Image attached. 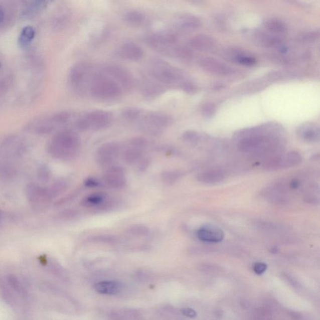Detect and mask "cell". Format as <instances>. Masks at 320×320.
Masks as SVG:
<instances>
[{
  "label": "cell",
  "instance_id": "40",
  "mask_svg": "<svg viewBox=\"0 0 320 320\" xmlns=\"http://www.w3.org/2000/svg\"><path fill=\"white\" fill-rule=\"evenodd\" d=\"M216 107L214 104L211 102H206L200 107V112L205 118H212L216 113Z\"/></svg>",
  "mask_w": 320,
  "mask_h": 320
},
{
  "label": "cell",
  "instance_id": "15",
  "mask_svg": "<svg viewBox=\"0 0 320 320\" xmlns=\"http://www.w3.org/2000/svg\"><path fill=\"white\" fill-rule=\"evenodd\" d=\"M197 237L203 242L220 243L224 239V232L220 228L212 225H206L197 232Z\"/></svg>",
  "mask_w": 320,
  "mask_h": 320
},
{
  "label": "cell",
  "instance_id": "20",
  "mask_svg": "<svg viewBox=\"0 0 320 320\" xmlns=\"http://www.w3.org/2000/svg\"><path fill=\"white\" fill-rule=\"evenodd\" d=\"M175 24L180 29L186 30V31H193L199 29L202 25V22L199 18L195 15L183 14L179 15L175 19Z\"/></svg>",
  "mask_w": 320,
  "mask_h": 320
},
{
  "label": "cell",
  "instance_id": "14",
  "mask_svg": "<svg viewBox=\"0 0 320 320\" xmlns=\"http://www.w3.org/2000/svg\"><path fill=\"white\" fill-rule=\"evenodd\" d=\"M104 181L111 189H122L126 184L125 172L121 167H111L104 175Z\"/></svg>",
  "mask_w": 320,
  "mask_h": 320
},
{
  "label": "cell",
  "instance_id": "46",
  "mask_svg": "<svg viewBox=\"0 0 320 320\" xmlns=\"http://www.w3.org/2000/svg\"><path fill=\"white\" fill-rule=\"evenodd\" d=\"M319 32H308L305 33L303 35H302L301 40L304 42H314L319 38Z\"/></svg>",
  "mask_w": 320,
  "mask_h": 320
},
{
  "label": "cell",
  "instance_id": "24",
  "mask_svg": "<svg viewBox=\"0 0 320 320\" xmlns=\"http://www.w3.org/2000/svg\"><path fill=\"white\" fill-rule=\"evenodd\" d=\"M224 173L219 170H208L198 175L197 180L202 184L215 185L220 184L224 180Z\"/></svg>",
  "mask_w": 320,
  "mask_h": 320
},
{
  "label": "cell",
  "instance_id": "10",
  "mask_svg": "<svg viewBox=\"0 0 320 320\" xmlns=\"http://www.w3.org/2000/svg\"><path fill=\"white\" fill-rule=\"evenodd\" d=\"M84 118L87 123L89 129L101 130L108 128L112 123L113 114L108 111L98 110L91 111Z\"/></svg>",
  "mask_w": 320,
  "mask_h": 320
},
{
  "label": "cell",
  "instance_id": "18",
  "mask_svg": "<svg viewBox=\"0 0 320 320\" xmlns=\"http://www.w3.org/2000/svg\"><path fill=\"white\" fill-rule=\"evenodd\" d=\"M143 120L159 130L171 125L173 122L171 116L162 111H156L146 112Z\"/></svg>",
  "mask_w": 320,
  "mask_h": 320
},
{
  "label": "cell",
  "instance_id": "22",
  "mask_svg": "<svg viewBox=\"0 0 320 320\" xmlns=\"http://www.w3.org/2000/svg\"><path fill=\"white\" fill-rule=\"evenodd\" d=\"M94 288L98 293L106 295H115L120 293L123 285L118 281H104L95 284Z\"/></svg>",
  "mask_w": 320,
  "mask_h": 320
},
{
  "label": "cell",
  "instance_id": "25",
  "mask_svg": "<svg viewBox=\"0 0 320 320\" xmlns=\"http://www.w3.org/2000/svg\"><path fill=\"white\" fill-rule=\"evenodd\" d=\"M107 195L103 192L93 193L84 198L81 201V205L86 208H101L105 207Z\"/></svg>",
  "mask_w": 320,
  "mask_h": 320
},
{
  "label": "cell",
  "instance_id": "38",
  "mask_svg": "<svg viewBox=\"0 0 320 320\" xmlns=\"http://www.w3.org/2000/svg\"><path fill=\"white\" fill-rule=\"evenodd\" d=\"M182 138L186 143L190 144H197L201 140V135L197 131H187L182 134Z\"/></svg>",
  "mask_w": 320,
  "mask_h": 320
},
{
  "label": "cell",
  "instance_id": "49",
  "mask_svg": "<svg viewBox=\"0 0 320 320\" xmlns=\"http://www.w3.org/2000/svg\"><path fill=\"white\" fill-rule=\"evenodd\" d=\"M181 313L184 315L189 317V318H195L197 316L196 311L194 309L189 308L182 309Z\"/></svg>",
  "mask_w": 320,
  "mask_h": 320
},
{
  "label": "cell",
  "instance_id": "37",
  "mask_svg": "<svg viewBox=\"0 0 320 320\" xmlns=\"http://www.w3.org/2000/svg\"><path fill=\"white\" fill-rule=\"evenodd\" d=\"M88 240L91 241V242L111 244V245H113V244H115L117 242L118 238L113 235H100L90 237Z\"/></svg>",
  "mask_w": 320,
  "mask_h": 320
},
{
  "label": "cell",
  "instance_id": "5",
  "mask_svg": "<svg viewBox=\"0 0 320 320\" xmlns=\"http://www.w3.org/2000/svg\"><path fill=\"white\" fill-rule=\"evenodd\" d=\"M92 74V67L86 62L75 63L71 68L68 80L71 87L78 95H85L86 91H90Z\"/></svg>",
  "mask_w": 320,
  "mask_h": 320
},
{
  "label": "cell",
  "instance_id": "44",
  "mask_svg": "<svg viewBox=\"0 0 320 320\" xmlns=\"http://www.w3.org/2000/svg\"><path fill=\"white\" fill-rule=\"evenodd\" d=\"M77 212L72 210H67L63 211V212H60L59 214L57 215L58 219L62 220H70L75 218L77 216Z\"/></svg>",
  "mask_w": 320,
  "mask_h": 320
},
{
  "label": "cell",
  "instance_id": "28",
  "mask_svg": "<svg viewBox=\"0 0 320 320\" xmlns=\"http://www.w3.org/2000/svg\"><path fill=\"white\" fill-rule=\"evenodd\" d=\"M230 57L235 62L246 67H253L257 63L256 58L248 53L241 52L240 50H234L230 53Z\"/></svg>",
  "mask_w": 320,
  "mask_h": 320
},
{
  "label": "cell",
  "instance_id": "11",
  "mask_svg": "<svg viewBox=\"0 0 320 320\" xmlns=\"http://www.w3.org/2000/svg\"><path fill=\"white\" fill-rule=\"evenodd\" d=\"M120 146L115 142H108L101 145L96 153V161L101 166H108L118 158Z\"/></svg>",
  "mask_w": 320,
  "mask_h": 320
},
{
  "label": "cell",
  "instance_id": "9",
  "mask_svg": "<svg viewBox=\"0 0 320 320\" xmlns=\"http://www.w3.org/2000/svg\"><path fill=\"white\" fill-rule=\"evenodd\" d=\"M27 151L25 142L19 137L11 136L5 139L0 146V153L3 158H17L24 155Z\"/></svg>",
  "mask_w": 320,
  "mask_h": 320
},
{
  "label": "cell",
  "instance_id": "43",
  "mask_svg": "<svg viewBox=\"0 0 320 320\" xmlns=\"http://www.w3.org/2000/svg\"><path fill=\"white\" fill-rule=\"evenodd\" d=\"M180 88L185 93L189 94V95H194L196 93L197 91V86L195 84L192 82L191 81L187 80L183 84Z\"/></svg>",
  "mask_w": 320,
  "mask_h": 320
},
{
  "label": "cell",
  "instance_id": "1",
  "mask_svg": "<svg viewBox=\"0 0 320 320\" xmlns=\"http://www.w3.org/2000/svg\"><path fill=\"white\" fill-rule=\"evenodd\" d=\"M283 130L280 124L269 123L241 129L236 132L234 137L240 151L264 155L277 150Z\"/></svg>",
  "mask_w": 320,
  "mask_h": 320
},
{
  "label": "cell",
  "instance_id": "31",
  "mask_svg": "<svg viewBox=\"0 0 320 320\" xmlns=\"http://www.w3.org/2000/svg\"><path fill=\"white\" fill-rule=\"evenodd\" d=\"M145 113V111L140 108L127 107L122 111L121 115L126 120L138 121L144 117Z\"/></svg>",
  "mask_w": 320,
  "mask_h": 320
},
{
  "label": "cell",
  "instance_id": "13",
  "mask_svg": "<svg viewBox=\"0 0 320 320\" xmlns=\"http://www.w3.org/2000/svg\"><path fill=\"white\" fill-rule=\"evenodd\" d=\"M200 67L205 72L218 76H227L233 73V69L225 63L212 57L200 60Z\"/></svg>",
  "mask_w": 320,
  "mask_h": 320
},
{
  "label": "cell",
  "instance_id": "8",
  "mask_svg": "<svg viewBox=\"0 0 320 320\" xmlns=\"http://www.w3.org/2000/svg\"><path fill=\"white\" fill-rule=\"evenodd\" d=\"M104 73L115 81L120 86L122 90H131L133 87V75L128 69L121 65H108L104 69Z\"/></svg>",
  "mask_w": 320,
  "mask_h": 320
},
{
  "label": "cell",
  "instance_id": "45",
  "mask_svg": "<svg viewBox=\"0 0 320 320\" xmlns=\"http://www.w3.org/2000/svg\"><path fill=\"white\" fill-rule=\"evenodd\" d=\"M256 227L260 228L261 230L266 231V232H273V231L278 230V227H276L275 225L270 222L259 221L258 222L256 223Z\"/></svg>",
  "mask_w": 320,
  "mask_h": 320
},
{
  "label": "cell",
  "instance_id": "6",
  "mask_svg": "<svg viewBox=\"0 0 320 320\" xmlns=\"http://www.w3.org/2000/svg\"><path fill=\"white\" fill-rule=\"evenodd\" d=\"M147 43L162 54L176 55L179 47H176V35L169 31H162L149 35Z\"/></svg>",
  "mask_w": 320,
  "mask_h": 320
},
{
  "label": "cell",
  "instance_id": "52",
  "mask_svg": "<svg viewBox=\"0 0 320 320\" xmlns=\"http://www.w3.org/2000/svg\"><path fill=\"white\" fill-rule=\"evenodd\" d=\"M148 160L146 159L142 160L140 162V164H139V169H140L141 171H143L144 169H146L147 167H148Z\"/></svg>",
  "mask_w": 320,
  "mask_h": 320
},
{
  "label": "cell",
  "instance_id": "47",
  "mask_svg": "<svg viewBox=\"0 0 320 320\" xmlns=\"http://www.w3.org/2000/svg\"><path fill=\"white\" fill-rule=\"evenodd\" d=\"M267 269V265L265 263L261 262H257L254 264L253 266V270L254 272L257 275H261L263 274Z\"/></svg>",
  "mask_w": 320,
  "mask_h": 320
},
{
  "label": "cell",
  "instance_id": "42",
  "mask_svg": "<svg viewBox=\"0 0 320 320\" xmlns=\"http://www.w3.org/2000/svg\"><path fill=\"white\" fill-rule=\"evenodd\" d=\"M130 144L131 147H134V148H138L142 150L148 145V140L145 138H143V137H134V138L131 139Z\"/></svg>",
  "mask_w": 320,
  "mask_h": 320
},
{
  "label": "cell",
  "instance_id": "12",
  "mask_svg": "<svg viewBox=\"0 0 320 320\" xmlns=\"http://www.w3.org/2000/svg\"><path fill=\"white\" fill-rule=\"evenodd\" d=\"M58 124L56 123L53 114L39 116L27 124L26 129L31 133L46 134L52 133Z\"/></svg>",
  "mask_w": 320,
  "mask_h": 320
},
{
  "label": "cell",
  "instance_id": "16",
  "mask_svg": "<svg viewBox=\"0 0 320 320\" xmlns=\"http://www.w3.org/2000/svg\"><path fill=\"white\" fill-rule=\"evenodd\" d=\"M117 54L124 60L137 62L143 58L144 53L140 46L135 43L129 42L123 43L119 47Z\"/></svg>",
  "mask_w": 320,
  "mask_h": 320
},
{
  "label": "cell",
  "instance_id": "29",
  "mask_svg": "<svg viewBox=\"0 0 320 320\" xmlns=\"http://www.w3.org/2000/svg\"><path fill=\"white\" fill-rule=\"evenodd\" d=\"M124 20L129 25L139 26L145 22L146 16L138 10H131L124 14Z\"/></svg>",
  "mask_w": 320,
  "mask_h": 320
},
{
  "label": "cell",
  "instance_id": "19",
  "mask_svg": "<svg viewBox=\"0 0 320 320\" xmlns=\"http://www.w3.org/2000/svg\"><path fill=\"white\" fill-rule=\"evenodd\" d=\"M166 91L165 86L153 80H144L141 84L142 95L147 100H154L161 96Z\"/></svg>",
  "mask_w": 320,
  "mask_h": 320
},
{
  "label": "cell",
  "instance_id": "50",
  "mask_svg": "<svg viewBox=\"0 0 320 320\" xmlns=\"http://www.w3.org/2000/svg\"><path fill=\"white\" fill-rule=\"evenodd\" d=\"M6 20V11L5 8L0 5V28L4 26Z\"/></svg>",
  "mask_w": 320,
  "mask_h": 320
},
{
  "label": "cell",
  "instance_id": "2",
  "mask_svg": "<svg viewBox=\"0 0 320 320\" xmlns=\"http://www.w3.org/2000/svg\"><path fill=\"white\" fill-rule=\"evenodd\" d=\"M80 145V138L72 130L61 131L51 139L47 146V151L56 159L69 160L76 156Z\"/></svg>",
  "mask_w": 320,
  "mask_h": 320
},
{
  "label": "cell",
  "instance_id": "51",
  "mask_svg": "<svg viewBox=\"0 0 320 320\" xmlns=\"http://www.w3.org/2000/svg\"><path fill=\"white\" fill-rule=\"evenodd\" d=\"M299 186V182L298 181V180H296V179H294L293 180H291L290 184H289V187H290L291 189H298Z\"/></svg>",
  "mask_w": 320,
  "mask_h": 320
},
{
  "label": "cell",
  "instance_id": "54",
  "mask_svg": "<svg viewBox=\"0 0 320 320\" xmlns=\"http://www.w3.org/2000/svg\"><path fill=\"white\" fill-rule=\"evenodd\" d=\"M1 66H2L1 63H0V68H1Z\"/></svg>",
  "mask_w": 320,
  "mask_h": 320
},
{
  "label": "cell",
  "instance_id": "4",
  "mask_svg": "<svg viewBox=\"0 0 320 320\" xmlns=\"http://www.w3.org/2000/svg\"><path fill=\"white\" fill-rule=\"evenodd\" d=\"M90 93L98 100L113 101L120 97L122 89L115 81L105 73H96L91 80Z\"/></svg>",
  "mask_w": 320,
  "mask_h": 320
},
{
  "label": "cell",
  "instance_id": "41",
  "mask_svg": "<svg viewBox=\"0 0 320 320\" xmlns=\"http://www.w3.org/2000/svg\"><path fill=\"white\" fill-rule=\"evenodd\" d=\"M148 233V228L141 225H134L128 230V233L134 236L146 235Z\"/></svg>",
  "mask_w": 320,
  "mask_h": 320
},
{
  "label": "cell",
  "instance_id": "36",
  "mask_svg": "<svg viewBox=\"0 0 320 320\" xmlns=\"http://www.w3.org/2000/svg\"><path fill=\"white\" fill-rule=\"evenodd\" d=\"M70 17V12L68 10H64L63 11L60 12L54 20V26L56 29H63L67 24Z\"/></svg>",
  "mask_w": 320,
  "mask_h": 320
},
{
  "label": "cell",
  "instance_id": "53",
  "mask_svg": "<svg viewBox=\"0 0 320 320\" xmlns=\"http://www.w3.org/2000/svg\"><path fill=\"white\" fill-rule=\"evenodd\" d=\"M5 220V215L4 212L0 210V226H2Z\"/></svg>",
  "mask_w": 320,
  "mask_h": 320
},
{
  "label": "cell",
  "instance_id": "35",
  "mask_svg": "<svg viewBox=\"0 0 320 320\" xmlns=\"http://www.w3.org/2000/svg\"><path fill=\"white\" fill-rule=\"evenodd\" d=\"M183 177V173L179 170H167L162 173V179L165 184L172 185Z\"/></svg>",
  "mask_w": 320,
  "mask_h": 320
},
{
  "label": "cell",
  "instance_id": "34",
  "mask_svg": "<svg viewBox=\"0 0 320 320\" xmlns=\"http://www.w3.org/2000/svg\"><path fill=\"white\" fill-rule=\"evenodd\" d=\"M35 37V31L34 28L32 27H26L22 30L19 38L20 45L22 47H26L30 42L34 39Z\"/></svg>",
  "mask_w": 320,
  "mask_h": 320
},
{
  "label": "cell",
  "instance_id": "48",
  "mask_svg": "<svg viewBox=\"0 0 320 320\" xmlns=\"http://www.w3.org/2000/svg\"><path fill=\"white\" fill-rule=\"evenodd\" d=\"M84 185H85L86 187L93 189V188L98 187L99 185H100V182H98L97 179H95V178L90 177L85 180V182H84Z\"/></svg>",
  "mask_w": 320,
  "mask_h": 320
},
{
  "label": "cell",
  "instance_id": "33",
  "mask_svg": "<svg viewBox=\"0 0 320 320\" xmlns=\"http://www.w3.org/2000/svg\"><path fill=\"white\" fill-rule=\"evenodd\" d=\"M68 187V182L64 179H58L48 188L52 199L59 196L66 191Z\"/></svg>",
  "mask_w": 320,
  "mask_h": 320
},
{
  "label": "cell",
  "instance_id": "26",
  "mask_svg": "<svg viewBox=\"0 0 320 320\" xmlns=\"http://www.w3.org/2000/svg\"><path fill=\"white\" fill-rule=\"evenodd\" d=\"M215 45V41L212 37L207 35H198L190 41V47L194 49L206 51L212 49Z\"/></svg>",
  "mask_w": 320,
  "mask_h": 320
},
{
  "label": "cell",
  "instance_id": "32",
  "mask_svg": "<svg viewBox=\"0 0 320 320\" xmlns=\"http://www.w3.org/2000/svg\"><path fill=\"white\" fill-rule=\"evenodd\" d=\"M142 155L143 154L141 149L131 147L124 152L123 158L126 164L132 165L138 163L141 159Z\"/></svg>",
  "mask_w": 320,
  "mask_h": 320
},
{
  "label": "cell",
  "instance_id": "39",
  "mask_svg": "<svg viewBox=\"0 0 320 320\" xmlns=\"http://www.w3.org/2000/svg\"><path fill=\"white\" fill-rule=\"evenodd\" d=\"M51 176H52V173L49 167L46 165H40L37 171V177L40 181L47 183L49 182Z\"/></svg>",
  "mask_w": 320,
  "mask_h": 320
},
{
  "label": "cell",
  "instance_id": "27",
  "mask_svg": "<svg viewBox=\"0 0 320 320\" xmlns=\"http://www.w3.org/2000/svg\"><path fill=\"white\" fill-rule=\"evenodd\" d=\"M48 3L47 1H40V0L27 2L23 10L22 14L23 17L25 19H32L36 16L47 7Z\"/></svg>",
  "mask_w": 320,
  "mask_h": 320
},
{
  "label": "cell",
  "instance_id": "23",
  "mask_svg": "<svg viewBox=\"0 0 320 320\" xmlns=\"http://www.w3.org/2000/svg\"><path fill=\"white\" fill-rule=\"evenodd\" d=\"M263 27L266 32L276 37L284 36L288 32V27L283 21L277 19L266 20L263 23Z\"/></svg>",
  "mask_w": 320,
  "mask_h": 320
},
{
  "label": "cell",
  "instance_id": "17",
  "mask_svg": "<svg viewBox=\"0 0 320 320\" xmlns=\"http://www.w3.org/2000/svg\"><path fill=\"white\" fill-rule=\"evenodd\" d=\"M297 134L306 143H316L319 140V128L316 124L306 122L299 125L297 129Z\"/></svg>",
  "mask_w": 320,
  "mask_h": 320
},
{
  "label": "cell",
  "instance_id": "21",
  "mask_svg": "<svg viewBox=\"0 0 320 320\" xmlns=\"http://www.w3.org/2000/svg\"><path fill=\"white\" fill-rule=\"evenodd\" d=\"M302 161L301 154L296 151H291L285 155L278 156L276 159V169H288L297 166Z\"/></svg>",
  "mask_w": 320,
  "mask_h": 320
},
{
  "label": "cell",
  "instance_id": "3",
  "mask_svg": "<svg viewBox=\"0 0 320 320\" xmlns=\"http://www.w3.org/2000/svg\"><path fill=\"white\" fill-rule=\"evenodd\" d=\"M149 74L153 79L164 86L179 85L181 87L187 80L181 70L173 67L159 58H153L148 64Z\"/></svg>",
  "mask_w": 320,
  "mask_h": 320
},
{
  "label": "cell",
  "instance_id": "7",
  "mask_svg": "<svg viewBox=\"0 0 320 320\" xmlns=\"http://www.w3.org/2000/svg\"><path fill=\"white\" fill-rule=\"evenodd\" d=\"M25 195L28 202L36 210L44 209L53 200L48 187L35 184L27 185Z\"/></svg>",
  "mask_w": 320,
  "mask_h": 320
},
{
  "label": "cell",
  "instance_id": "30",
  "mask_svg": "<svg viewBox=\"0 0 320 320\" xmlns=\"http://www.w3.org/2000/svg\"><path fill=\"white\" fill-rule=\"evenodd\" d=\"M283 189L280 187L271 188L267 192L265 193L267 199L271 202L276 204H284L287 202V197L284 194Z\"/></svg>",
  "mask_w": 320,
  "mask_h": 320
}]
</instances>
